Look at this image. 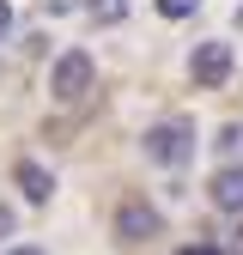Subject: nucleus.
<instances>
[{
    "mask_svg": "<svg viewBox=\"0 0 243 255\" xmlns=\"http://www.w3.org/2000/svg\"><path fill=\"white\" fill-rule=\"evenodd\" d=\"M49 91L61 104H79L85 91H91V55H79V49H67L55 61V79H49Z\"/></svg>",
    "mask_w": 243,
    "mask_h": 255,
    "instance_id": "f257e3e1",
    "label": "nucleus"
},
{
    "mask_svg": "<svg viewBox=\"0 0 243 255\" xmlns=\"http://www.w3.org/2000/svg\"><path fill=\"white\" fill-rule=\"evenodd\" d=\"M189 152H195V134L182 122H164V128L146 134V158H152V164H182Z\"/></svg>",
    "mask_w": 243,
    "mask_h": 255,
    "instance_id": "f03ea898",
    "label": "nucleus"
},
{
    "mask_svg": "<svg viewBox=\"0 0 243 255\" xmlns=\"http://www.w3.org/2000/svg\"><path fill=\"white\" fill-rule=\"evenodd\" d=\"M189 73H195V85H225L231 79V43H201L189 55Z\"/></svg>",
    "mask_w": 243,
    "mask_h": 255,
    "instance_id": "7ed1b4c3",
    "label": "nucleus"
},
{
    "mask_svg": "<svg viewBox=\"0 0 243 255\" xmlns=\"http://www.w3.org/2000/svg\"><path fill=\"white\" fill-rule=\"evenodd\" d=\"M116 231L128 237V243H140V237H152V231H158V213H152V207H140V201H128V207H122V219H116Z\"/></svg>",
    "mask_w": 243,
    "mask_h": 255,
    "instance_id": "20e7f679",
    "label": "nucleus"
},
{
    "mask_svg": "<svg viewBox=\"0 0 243 255\" xmlns=\"http://www.w3.org/2000/svg\"><path fill=\"white\" fill-rule=\"evenodd\" d=\"M213 201L225 213H243V170H219L213 176Z\"/></svg>",
    "mask_w": 243,
    "mask_h": 255,
    "instance_id": "39448f33",
    "label": "nucleus"
},
{
    "mask_svg": "<svg viewBox=\"0 0 243 255\" xmlns=\"http://www.w3.org/2000/svg\"><path fill=\"white\" fill-rule=\"evenodd\" d=\"M18 188H24L30 201H49V195H55V176H49L43 164H18Z\"/></svg>",
    "mask_w": 243,
    "mask_h": 255,
    "instance_id": "423d86ee",
    "label": "nucleus"
},
{
    "mask_svg": "<svg viewBox=\"0 0 243 255\" xmlns=\"http://www.w3.org/2000/svg\"><path fill=\"white\" fill-rule=\"evenodd\" d=\"M91 12H98V18H122V12H128V0H91Z\"/></svg>",
    "mask_w": 243,
    "mask_h": 255,
    "instance_id": "0eeeda50",
    "label": "nucleus"
},
{
    "mask_svg": "<svg viewBox=\"0 0 243 255\" xmlns=\"http://www.w3.org/2000/svg\"><path fill=\"white\" fill-rule=\"evenodd\" d=\"M158 12H164V18H189V12H195V0H158Z\"/></svg>",
    "mask_w": 243,
    "mask_h": 255,
    "instance_id": "6e6552de",
    "label": "nucleus"
},
{
    "mask_svg": "<svg viewBox=\"0 0 243 255\" xmlns=\"http://www.w3.org/2000/svg\"><path fill=\"white\" fill-rule=\"evenodd\" d=\"M182 255H219V249H213V243H189V249H182Z\"/></svg>",
    "mask_w": 243,
    "mask_h": 255,
    "instance_id": "1a4fd4ad",
    "label": "nucleus"
},
{
    "mask_svg": "<svg viewBox=\"0 0 243 255\" xmlns=\"http://www.w3.org/2000/svg\"><path fill=\"white\" fill-rule=\"evenodd\" d=\"M6 24H12V12H6V0H0V37H6Z\"/></svg>",
    "mask_w": 243,
    "mask_h": 255,
    "instance_id": "9d476101",
    "label": "nucleus"
},
{
    "mask_svg": "<svg viewBox=\"0 0 243 255\" xmlns=\"http://www.w3.org/2000/svg\"><path fill=\"white\" fill-rule=\"evenodd\" d=\"M6 231H12V213H6V207H0V237H6Z\"/></svg>",
    "mask_w": 243,
    "mask_h": 255,
    "instance_id": "9b49d317",
    "label": "nucleus"
},
{
    "mask_svg": "<svg viewBox=\"0 0 243 255\" xmlns=\"http://www.w3.org/2000/svg\"><path fill=\"white\" fill-rule=\"evenodd\" d=\"M12 255H43V249H12Z\"/></svg>",
    "mask_w": 243,
    "mask_h": 255,
    "instance_id": "f8f14e48",
    "label": "nucleus"
},
{
    "mask_svg": "<svg viewBox=\"0 0 243 255\" xmlns=\"http://www.w3.org/2000/svg\"><path fill=\"white\" fill-rule=\"evenodd\" d=\"M237 18H243V12H237Z\"/></svg>",
    "mask_w": 243,
    "mask_h": 255,
    "instance_id": "ddd939ff",
    "label": "nucleus"
}]
</instances>
